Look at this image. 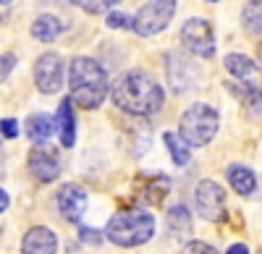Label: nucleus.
Segmentation results:
<instances>
[{
	"instance_id": "nucleus-9",
	"label": "nucleus",
	"mask_w": 262,
	"mask_h": 254,
	"mask_svg": "<svg viewBox=\"0 0 262 254\" xmlns=\"http://www.w3.org/2000/svg\"><path fill=\"white\" fill-rule=\"evenodd\" d=\"M29 173L39 181V183H50L60 176V157L53 147L45 142V144H37L34 150L29 152Z\"/></svg>"
},
{
	"instance_id": "nucleus-13",
	"label": "nucleus",
	"mask_w": 262,
	"mask_h": 254,
	"mask_svg": "<svg viewBox=\"0 0 262 254\" xmlns=\"http://www.w3.org/2000/svg\"><path fill=\"white\" fill-rule=\"evenodd\" d=\"M223 63H226V71H228L233 79H238L242 84H247V87H257L259 71H257V66H254L252 58H247V55H242V53H231V55H226Z\"/></svg>"
},
{
	"instance_id": "nucleus-17",
	"label": "nucleus",
	"mask_w": 262,
	"mask_h": 254,
	"mask_svg": "<svg viewBox=\"0 0 262 254\" xmlns=\"http://www.w3.org/2000/svg\"><path fill=\"white\" fill-rule=\"evenodd\" d=\"M63 32V24L53 16V13H42L34 18V24H32V37L39 39V42H53L58 39Z\"/></svg>"
},
{
	"instance_id": "nucleus-28",
	"label": "nucleus",
	"mask_w": 262,
	"mask_h": 254,
	"mask_svg": "<svg viewBox=\"0 0 262 254\" xmlns=\"http://www.w3.org/2000/svg\"><path fill=\"white\" fill-rule=\"evenodd\" d=\"M79 236H81L84 244H92V246L100 244V234H97L95 228H81V230H79Z\"/></svg>"
},
{
	"instance_id": "nucleus-15",
	"label": "nucleus",
	"mask_w": 262,
	"mask_h": 254,
	"mask_svg": "<svg viewBox=\"0 0 262 254\" xmlns=\"http://www.w3.org/2000/svg\"><path fill=\"white\" fill-rule=\"evenodd\" d=\"M226 176H228V183H231V189H233L236 194H242V197L254 194V189H257V176L249 171L247 165H228Z\"/></svg>"
},
{
	"instance_id": "nucleus-3",
	"label": "nucleus",
	"mask_w": 262,
	"mask_h": 254,
	"mask_svg": "<svg viewBox=\"0 0 262 254\" xmlns=\"http://www.w3.org/2000/svg\"><path fill=\"white\" fill-rule=\"evenodd\" d=\"M105 236L111 239L116 246L131 249V246H142L155 236V218L152 213L142 207H131L116 213L105 225Z\"/></svg>"
},
{
	"instance_id": "nucleus-16",
	"label": "nucleus",
	"mask_w": 262,
	"mask_h": 254,
	"mask_svg": "<svg viewBox=\"0 0 262 254\" xmlns=\"http://www.w3.org/2000/svg\"><path fill=\"white\" fill-rule=\"evenodd\" d=\"M53 131H55V118H50L45 113H34L27 118V139H32L34 144L50 142Z\"/></svg>"
},
{
	"instance_id": "nucleus-5",
	"label": "nucleus",
	"mask_w": 262,
	"mask_h": 254,
	"mask_svg": "<svg viewBox=\"0 0 262 254\" xmlns=\"http://www.w3.org/2000/svg\"><path fill=\"white\" fill-rule=\"evenodd\" d=\"M173 13H176V0H152L134 16L131 27H134L139 37H152L170 24Z\"/></svg>"
},
{
	"instance_id": "nucleus-32",
	"label": "nucleus",
	"mask_w": 262,
	"mask_h": 254,
	"mask_svg": "<svg viewBox=\"0 0 262 254\" xmlns=\"http://www.w3.org/2000/svg\"><path fill=\"white\" fill-rule=\"evenodd\" d=\"M11 3V0H0V6H8Z\"/></svg>"
},
{
	"instance_id": "nucleus-18",
	"label": "nucleus",
	"mask_w": 262,
	"mask_h": 254,
	"mask_svg": "<svg viewBox=\"0 0 262 254\" xmlns=\"http://www.w3.org/2000/svg\"><path fill=\"white\" fill-rule=\"evenodd\" d=\"M163 142H165L168 152H170V157H173V163H176V165H186V163H189L191 152H189V144L181 139V134L165 131V134H163Z\"/></svg>"
},
{
	"instance_id": "nucleus-1",
	"label": "nucleus",
	"mask_w": 262,
	"mask_h": 254,
	"mask_svg": "<svg viewBox=\"0 0 262 254\" xmlns=\"http://www.w3.org/2000/svg\"><path fill=\"white\" fill-rule=\"evenodd\" d=\"M111 97L118 108L128 116H152L163 108V89L160 84L144 71L123 74L111 89Z\"/></svg>"
},
{
	"instance_id": "nucleus-12",
	"label": "nucleus",
	"mask_w": 262,
	"mask_h": 254,
	"mask_svg": "<svg viewBox=\"0 0 262 254\" xmlns=\"http://www.w3.org/2000/svg\"><path fill=\"white\" fill-rule=\"evenodd\" d=\"M58 251V236L45 225L29 228L21 239V254H55Z\"/></svg>"
},
{
	"instance_id": "nucleus-14",
	"label": "nucleus",
	"mask_w": 262,
	"mask_h": 254,
	"mask_svg": "<svg viewBox=\"0 0 262 254\" xmlns=\"http://www.w3.org/2000/svg\"><path fill=\"white\" fill-rule=\"evenodd\" d=\"M55 129L63 147H74L76 142V118H74V100H63L58 116H55Z\"/></svg>"
},
{
	"instance_id": "nucleus-4",
	"label": "nucleus",
	"mask_w": 262,
	"mask_h": 254,
	"mask_svg": "<svg viewBox=\"0 0 262 254\" xmlns=\"http://www.w3.org/2000/svg\"><path fill=\"white\" fill-rule=\"evenodd\" d=\"M217 126H221V116L215 108L205 102H194L186 108V113L181 116L179 123V134L189 147H205L215 139Z\"/></svg>"
},
{
	"instance_id": "nucleus-8",
	"label": "nucleus",
	"mask_w": 262,
	"mask_h": 254,
	"mask_svg": "<svg viewBox=\"0 0 262 254\" xmlns=\"http://www.w3.org/2000/svg\"><path fill=\"white\" fill-rule=\"evenodd\" d=\"M63 58L58 53H42L34 63V84L42 95H55L63 87Z\"/></svg>"
},
{
	"instance_id": "nucleus-11",
	"label": "nucleus",
	"mask_w": 262,
	"mask_h": 254,
	"mask_svg": "<svg viewBox=\"0 0 262 254\" xmlns=\"http://www.w3.org/2000/svg\"><path fill=\"white\" fill-rule=\"evenodd\" d=\"M196 79V68L191 66V60L184 55V53H170L168 55V81L173 92L184 95Z\"/></svg>"
},
{
	"instance_id": "nucleus-2",
	"label": "nucleus",
	"mask_w": 262,
	"mask_h": 254,
	"mask_svg": "<svg viewBox=\"0 0 262 254\" xmlns=\"http://www.w3.org/2000/svg\"><path fill=\"white\" fill-rule=\"evenodd\" d=\"M69 89L71 100L84 110H97L107 97V74L95 58L79 55L69 66Z\"/></svg>"
},
{
	"instance_id": "nucleus-26",
	"label": "nucleus",
	"mask_w": 262,
	"mask_h": 254,
	"mask_svg": "<svg viewBox=\"0 0 262 254\" xmlns=\"http://www.w3.org/2000/svg\"><path fill=\"white\" fill-rule=\"evenodd\" d=\"M69 3L79 6V8L86 11V13H100V11H102V0H69Z\"/></svg>"
},
{
	"instance_id": "nucleus-20",
	"label": "nucleus",
	"mask_w": 262,
	"mask_h": 254,
	"mask_svg": "<svg viewBox=\"0 0 262 254\" xmlns=\"http://www.w3.org/2000/svg\"><path fill=\"white\" fill-rule=\"evenodd\" d=\"M168 189H170V178H168V176H163V173L152 176L149 183L144 186V199L152 202V204H158V202H163V197L168 194Z\"/></svg>"
},
{
	"instance_id": "nucleus-31",
	"label": "nucleus",
	"mask_w": 262,
	"mask_h": 254,
	"mask_svg": "<svg viewBox=\"0 0 262 254\" xmlns=\"http://www.w3.org/2000/svg\"><path fill=\"white\" fill-rule=\"evenodd\" d=\"M118 3H121V0H102V8L105 6H118Z\"/></svg>"
},
{
	"instance_id": "nucleus-25",
	"label": "nucleus",
	"mask_w": 262,
	"mask_h": 254,
	"mask_svg": "<svg viewBox=\"0 0 262 254\" xmlns=\"http://www.w3.org/2000/svg\"><path fill=\"white\" fill-rule=\"evenodd\" d=\"M0 136H6V139H16V136H18V123H16L13 118L0 121Z\"/></svg>"
},
{
	"instance_id": "nucleus-22",
	"label": "nucleus",
	"mask_w": 262,
	"mask_h": 254,
	"mask_svg": "<svg viewBox=\"0 0 262 254\" xmlns=\"http://www.w3.org/2000/svg\"><path fill=\"white\" fill-rule=\"evenodd\" d=\"M244 108H247L249 116L262 113V89L259 87H247L244 89Z\"/></svg>"
},
{
	"instance_id": "nucleus-6",
	"label": "nucleus",
	"mask_w": 262,
	"mask_h": 254,
	"mask_svg": "<svg viewBox=\"0 0 262 254\" xmlns=\"http://www.w3.org/2000/svg\"><path fill=\"white\" fill-rule=\"evenodd\" d=\"M181 42L196 58H212L215 55V32H212V24L205 18H189L181 27Z\"/></svg>"
},
{
	"instance_id": "nucleus-21",
	"label": "nucleus",
	"mask_w": 262,
	"mask_h": 254,
	"mask_svg": "<svg viewBox=\"0 0 262 254\" xmlns=\"http://www.w3.org/2000/svg\"><path fill=\"white\" fill-rule=\"evenodd\" d=\"M244 27L252 34H262V0H252L244 8Z\"/></svg>"
},
{
	"instance_id": "nucleus-19",
	"label": "nucleus",
	"mask_w": 262,
	"mask_h": 254,
	"mask_svg": "<svg viewBox=\"0 0 262 254\" xmlns=\"http://www.w3.org/2000/svg\"><path fill=\"white\" fill-rule=\"evenodd\" d=\"M168 228L173 230V234H189L191 230V213L189 207L184 204H176L168 210Z\"/></svg>"
},
{
	"instance_id": "nucleus-23",
	"label": "nucleus",
	"mask_w": 262,
	"mask_h": 254,
	"mask_svg": "<svg viewBox=\"0 0 262 254\" xmlns=\"http://www.w3.org/2000/svg\"><path fill=\"white\" fill-rule=\"evenodd\" d=\"M181 254H217V249L210 246V244H205V241H189L181 249Z\"/></svg>"
},
{
	"instance_id": "nucleus-24",
	"label": "nucleus",
	"mask_w": 262,
	"mask_h": 254,
	"mask_svg": "<svg viewBox=\"0 0 262 254\" xmlns=\"http://www.w3.org/2000/svg\"><path fill=\"white\" fill-rule=\"evenodd\" d=\"M105 21H107V27H111V29H123V27H128V24H131V18H128L126 13H121V11H113Z\"/></svg>"
},
{
	"instance_id": "nucleus-33",
	"label": "nucleus",
	"mask_w": 262,
	"mask_h": 254,
	"mask_svg": "<svg viewBox=\"0 0 262 254\" xmlns=\"http://www.w3.org/2000/svg\"><path fill=\"white\" fill-rule=\"evenodd\" d=\"M212 3H217V0H212Z\"/></svg>"
},
{
	"instance_id": "nucleus-34",
	"label": "nucleus",
	"mask_w": 262,
	"mask_h": 254,
	"mask_svg": "<svg viewBox=\"0 0 262 254\" xmlns=\"http://www.w3.org/2000/svg\"><path fill=\"white\" fill-rule=\"evenodd\" d=\"M0 21H3V16H0Z\"/></svg>"
},
{
	"instance_id": "nucleus-10",
	"label": "nucleus",
	"mask_w": 262,
	"mask_h": 254,
	"mask_svg": "<svg viewBox=\"0 0 262 254\" xmlns=\"http://www.w3.org/2000/svg\"><path fill=\"white\" fill-rule=\"evenodd\" d=\"M58 210L69 223H79L86 210V192L79 183H66L58 192Z\"/></svg>"
},
{
	"instance_id": "nucleus-30",
	"label": "nucleus",
	"mask_w": 262,
	"mask_h": 254,
	"mask_svg": "<svg viewBox=\"0 0 262 254\" xmlns=\"http://www.w3.org/2000/svg\"><path fill=\"white\" fill-rule=\"evenodd\" d=\"M8 194H6V189H0V213H6V207H8Z\"/></svg>"
},
{
	"instance_id": "nucleus-27",
	"label": "nucleus",
	"mask_w": 262,
	"mask_h": 254,
	"mask_svg": "<svg viewBox=\"0 0 262 254\" xmlns=\"http://www.w3.org/2000/svg\"><path fill=\"white\" fill-rule=\"evenodd\" d=\"M13 66H16V55H0V84H3V79L11 74Z\"/></svg>"
},
{
	"instance_id": "nucleus-29",
	"label": "nucleus",
	"mask_w": 262,
	"mask_h": 254,
	"mask_svg": "<svg viewBox=\"0 0 262 254\" xmlns=\"http://www.w3.org/2000/svg\"><path fill=\"white\" fill-rule=\"evenodd\" d=\"M226 254H249V249H247L244 244H231Z\"/></svg>"
},
{
	"instance_id": "nucleus-7",
	"label": "nucleus",
	"mask_w": 262,
	"mask_h": 254,
	"mask_svg": "<svg viewBox=\"0 0 262 254\" xmlns=\"http://www.w3.org/2000/svg\"><path fill=\"white\" fill-rule=\"evenodd\" d=\"M194 202H196V213H200L205 220H223L226 218V192L221 183H215L210 178L200 181L194 192Z\"/></svg>"
}]
</instances>
